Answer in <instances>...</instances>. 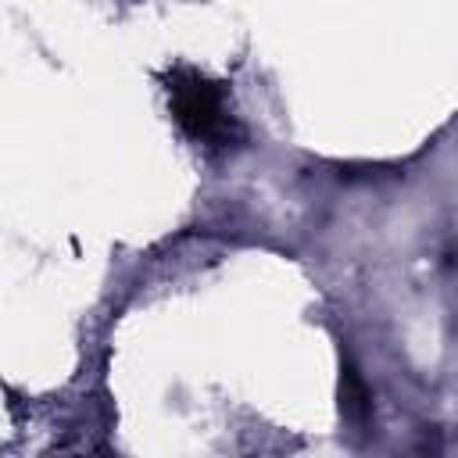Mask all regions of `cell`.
<instances>
[{
  "label": "cell",
  "instance_id": "cell-2",
  "mask_svg": "<svg viewBox=\"0 0 458 458\" xmlns=\"http://www.w3.org/2000/svg\"><path fill=\"white\" fill-rule=\"evenodd\" d=\"M340 401H344V408H347L351 415H365V411H369L365 386L358 383V376H354L351 369H344V376H340Z\"/></svg>",
  "mask_w": 458,
  "mask_h": 458
},
{
  "label": "cell",
  "instance_id": "cell-1",
  "mask_svg": "<svg viewBox=\"0 0 458 458\" xmlns=\"http://www.w3.org/2000/svg\"><path fill=\"white\" fill-rule=\"evenodd\" d=\"M165 82H168V107H172L175 122L193 140L225 143L236 132L218 82H211L208 75H200L193 68H172Z\"/></svg>",
  "mask_w": 458,
  "mask_h": 458
}]
</instances>
